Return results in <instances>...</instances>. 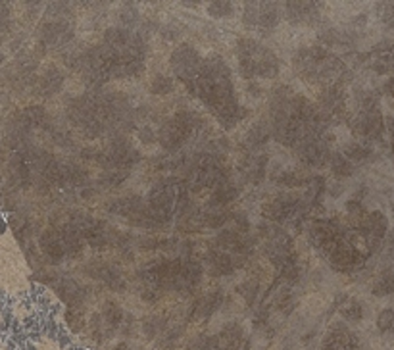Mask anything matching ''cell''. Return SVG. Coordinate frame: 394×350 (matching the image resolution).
Segmentation results:
<instances>
[{
	"label": "cell",
	"instance_id": "6da1fadb",
	"mask_svg": "<svg viewBox=\"0 0 394 350\" xmlns=\"http://www.w3.org/2000/svg\"><path fill=\"white\" fill-rule=\"evenodd\" d=\"M354 133L361 137L363 141H379L385 133V124L383 116L379 114L377 106L375 108H361V112L352 122Z\"/></svg>",
	"mask_w": 394,
	"mask_h": 350
},
{
	"label": "cell",
	"instance_id": "7a4b0ae2",
	"mask_svg": "<svg viewBox=\"0 0 394 350\" xmlns=\"http://www.w3.org/2000/svg\"><path fill=\"white\" fill-rule=\"evenodd\" d=\"M394 292V266L386 267L385 272H381L379 277L373 283V294L377 297H386Z\"/></svg>",
	"mask_w": 394,
	"mask_h": 350
},
{
	"label": "cell",
	"instance_id": "3957f363",
	"mask_svg": "<svg viewBox=\"0 0 394 350\" xmlns=\"http://www.w3.org/2000/svg\"><path fill=\"white\" fill-rule=\"evenodd\" d=\"M333 172H335L337 175H343V177H346V175L352 174V162H348V158H345V156L337 154V156L333 158Z\"/></svg>",
	"mask_w": 394,
	"mask_h": 350
},
{
	"label": "cell",
	"instance_id": "277c9868",
	"mask_svg": "<svg viewBox=\"0 0 394 350\" xmlns=\"http://www.w3.org/2000/svg\"><path fill=\"white\" fill-rule=\"evenodd\" d=\"M346 156H348V162H361V160H366L370 156V150L366 149V147H361V144H350L346 149Z\"/></svg>",
	"mask_w": 394,
	"mask_h": 350
},
{
	"label": "cell",
	"instance_id": "5b68a950",
	"mask_svg": "<svg viewBox=\"0 0 394 350\" xmlns=\"http://www.w3.org/2000/svg\"><path fill=\"white\" fill-rule=\"evenodd\" d=\"M343 316L348 317V319H360L361 317V306L360 302H356V300H350L348 304H346L345 308H343Z\"/></svg>",
	"mask_w": 394,
	"mask_h": 350
},
{
	"label": "cell",
	"instance_id": "8992f818",
	"mask_svg": "<svg viewBox=\"0 0 394 350\" xmlns=\"http://www.w3.org/2000/svg\"><path fill=\"white\" fill-rule=\"evenodd\" d=\"M377 325H379V329H381V331H388V329H393V327H394V310H385V312H381Z\"/></svg>",
	"mask_w": 394,
	"mask_h": 350
},
{
	"label": "cell",
	"instance_id": "52a82bcc",
	"mask_svg": "<svg viewBox=\"0 0 394 350\" xmlns=\"http://www.w3.org/2000/svg\"><path fill=\"white\" fill-rule=\"evenodd\" d=\"M379 8H383L379 10V14L383 16V19H385L386 24L394 25V2H391V4H381Z\"/></svg>",
	"mask_w": 394,
	"mask_h": 350
},
{
	"label": "cell",
	"instance_id": "ba28073f",
	"mask_svg": "<svg viewBox=\"0 0 394 350\" xmlns=\"http://www.w3.org/2000/svg\"><path fill=\"white\" fill-rule=\"evenodd\" d=\"M172 89V81L170 79H165V77H160V79H156V83H154V87H152V91L154 92H167Z\"/></svg>",
	"mask_w": 394,
	"mask_h": 350
},
{
	"label": "cell",
	"instance_id": "9c48e42d",
	"mask_svg": "<svg viewBox=\"0 0 394 350\" xmlns=\"http://www.w3.org/2000/svg\"><path fill=\"white\" fill-rule=\"evenodd\" d=\"M386 127H388V133H391V139H393V154H394V117H388Z\"/></svg>",
	"mask_w": 394,
	"mask_h": 350
}]
</instances>
